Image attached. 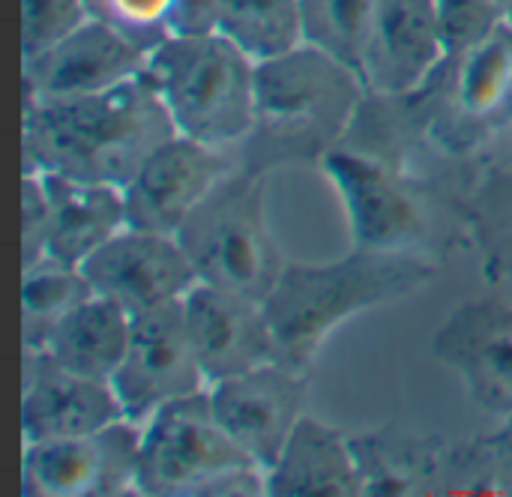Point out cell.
Listing matches in <instances>:
<instances>
[{"mask_svg": "<svg viewBox=\"0 0 512 497\" xmlns=\"http://www.w3.org/2000/svg\"><path fill=\"white\" fill-rule=\"evenodd\" d=\"M174 135L165 102L141 72L96 96L24 102V171L123 189Z\"/></svg>", "mask_w": 512, "mask_h": 497, "instance_id": "cell-1", "label": "cell"}, {"mask_svg": "<svg viewBox=\"0 0 512 497\" xmlns=\"http://www.w3.org/2000/svg\"><path fill=\"white\" fill-rule=\"evenodd\" d=\"M435 267L417 252L354 249L330 264H285L264 300L273 363L306 378L318 348L348 318L390 306L426 288Z\"/></svg>", "mask_w": 512, "mask_h": 497, "instance_id": "cell-2", "label": "cell"}, {"mask_svg": "<svg viewBox=\"0 0 512 497\" xmlns=\"http://www.w3.org/2000/svg\"><path fill=\"white\" fill-rule=\"evenodd\" d=\"M366 96L360 72L306 42L258 63L255 126L243 141V168L264 171L279 159L327 156Z\"/></svg>", "mask_w": 512, "mask_h": 497, "instance_id": "cell-3", "label": "cell"}, {"mask_svg": "<svg viewBox=\"0 0 512 497\" xmlns=\"http://www.w3.org/2000/svg\"><path fill=\"white\" fill-rule=\"evenodd\" d=\"M144 75L180 135L210 147H240L255 126V63L222 33H183L147 57Z\"/></svg>", "mask_w": 512, "mask_h": 497, "instance_id": "cell-4", "label": "cell"}, {"mask_svg": "<svg viewBox=\"0 0 512 497\" xmlns=\"http://www.w3.org/2000/svg\"><path fill=\"white\" fill-rule=\"evenodd\" d=\"M138 495L252 497L267 495V474L216 420L210 393L162 405L141 426Z\"/></svg>", "mask_w": 512, "mask_h": 497, "instance_id": "cell-5", "label": "cell"}, {"mask_svg": "<svg viewBox=\"0 0 512 497\" xmlns=\"http://www.w3.org/2000/svg\"><path fill=\"white\" fill-rule=\"evenodd\" d=\"M198 282L264 303L285 261L267 225L264 171L234 168L177 231Z\"/></svg>", "mask_w": 512, "mask_h": 497, "instance_id": "cell-6", "label": "cell"}, {"mask_svg": "<svg viewBox=\"0 0 512 497\" xmlns=\"http://www.w3.org/2000/svg\"><path fill=\"white\" fill-rule=\"evenodd\" d=\"M123 417L144 426L162 405L207 390L183 300L132 315L126 354L111 378Z\"/></svg>", "mask_w": 512, "mask_h": 497, "instance_id": "cell-7", "label": "cell"}, {"mask_svg": "<svg viewBox=\"0 0 512 497\" xmlns=\"http://www.w3.org/2000/svg\"><path fill=\"white\" fill-rule=\"evenodd\" d=\"M141 426L117 420L99 432L24 444L21 489L30 497L138 495Z\"/></svg>", "mask_w": 512, "mask_h": 497, "instance_id": "cell-8", "label": "cell"}, {"mask_svg": "<svg viewBox=\"0 0 512 497\" xmlns=\"http://www.w3.org/2000/svg\"><path fill=\"white\" fill-rule=\"evenodd\" d=\"M234 168L237 165L231 162L228 150L177 132L156 147L138 174L123 186L129 228L177 237L192 210Z\"/></svg>", "mask_w": 512, "mask_h": 497, "instance_id": "cell-9", "label": "cell"}, {"mask_svg": "<svg viewBox=\"0 0 512 497\" xmlns=\"http://www.w3.org/2000/svg\"><path fill=\"white\" fill-rule=\"evenodd\" d=\"M324 171L345 201L354 249L414 252V246L426 240V204L405 177L366 156L342 150L324 156Z\"/></svg>", "mask_w": 512, "mask_h": 497, "instance_id": "cell-10", "label": "cell"}, {"mask_svg": "<svg viewBox=\"0 0 512 497\" xmlns=\"http://www.w3.org/2000/svg\"><path fill=\"white\" fill-rule=\"evenodd\" d=\"M147 51L99 18H87L60 42L21 60L24 102H60L114 90L147 69Z\"/></svg>", "mask_w": 512, "mask_h": 497, "instance_id": "cell-11", "label": "cell"}, {"mask_svg": "<svg viewBox=\"0 0 512 497\" xmlns=\"http://www.w3.org/2000/svg\"><path fill=\"white\" fill-rule=\"evenodd\" d=\"M81 270L93 294L123 306L129 315L177 303L198 285V276L177 237L138 228H123L117 237L99 246L81 264Z\"/></svg>", "mask_w": 512, "mask_h": 497, "instance_id": "cell-12", "label": "cell"}, {"mask_svg": "<svg viewBox=\"0 0 512 497\" xmlns=\"http://www.w3.org/2000/svg\"><path fill=\"white\" fill-rule=\"evenodd\" d=\"M207 393L222 429L267 474L303 417V378L267 363L216 381Z\"/></svg>", "mask_w": 512, "mask_h": 497, "instance_id": "cell-13", "label": "cell"}, {"mask_svg": "<svg viewBox=\"0 0 512 497\" xmlns=\"http://www.w3.org/2000/svg\"><path fill=\"white\" fill-rule=\"evenodd\" d=\"M444 60L447 48L441 39L435 0L378 3L360 69L369 96H411L435 78Z\"/></svg>", "mask_w": 512, "mask_h": 497, "instance_id": "cell-14", "label": "cell"}, {"mask_svg": "<svg viewBox=\"0 0 512 497\" xmlns=\"http://www.w3.org/2000/svg\"><path fill=\"white\" fill-rule=\"evenodd\" d=\"M432 354L462 378L477 408L512 417V306L483 300L456 309L435 333Z\"/></svg>", "mask_w": 512, "mask_h": 497, "instance_id": "cell-15", "label": "cell"}, {"mask_svg": "<svg viewBox=\"0 0 512 497\" xmlns=\"http://www.w3.org/2000/svg\"><path fill=\"white\" fill-rule=\"evenodd\" d=\"M183 309L207 387L273 363L264 303L198 282L183 297Z\"/></svg>", "mask_w": 512, "mask_h": 497, "instance_id": "cell-16", "label": "cell"}, {"mask_svg": "<svg viewBox=\"0 0 512 497\" xmlns=\"http://www.w3.org/2000/svg\"><path fill=\"white\" fill-rule=\"evenodd\" d=\"M21 435L24 444L78 438L99 432L123 417L117 393L108 381L81 378L57 366L45 351H27Z\"/></svg>", "mask_w": 512, "mask_h": 497, "instance_id": "cell-17", "label": "cell"}, {"mask_svg": "<svg viewBox=\"0 0 512 497\" xmlns=\"http://www.w3.org/2000/svg\"><path fill=\"white\" fill-rule=\"evenodd\" d=\"M273 497H354L363 495L360 468L351 441L330 426L300 417L279 462L267 471Z\"/></svg>", "mask_w": 512, "mask_h": 497, "instance_id": "cell-18", "label": "cell"}, {"mask_svg": "<svg viewBox=\"0 0 512 497\" xmlns=\"http://www.w3.org/2000/svg\"><path fill=\"white\" fill-rule=\"evenodd\" d=\"M42 177L51 195V258L81 267L99 246H105L111 237L129 228L126 195L120 186L81 183L57 174Z\"/></svg>", "mask_w": 512, "mask_h": 497, "instance_id": "cell-19", "label": "cell"}, {"mask_svg": "<svg viewBox=\"0 0 512 497\" xmlns=\"http://www.w3.org/2000/svg\"><path fill=\"white\" fill-rule=\"evenodd\" d=\"M129 330L132 315L123 306L93 294L54 327L42 351L66 372L111 384L126 354Z\"/></svg>", "mask_w": 512, "mask_h": 497, "instance_id": "cell-20", "label": "cell"}, {"mask_svg": "<svg viewBox=\"0 0 512 497\" xmlns=\"http://www.w3.org/2000/svg\"><path fill=\"white\" fill-rule=\"evenodd\" d=\"M438 75L462 123H495L512 108V27L501 24L492 36L459 57H447Z\"/></svg>", "mask_w": 512, "mask_h": 497, "instance_id": "cell-21", "label": "cell"}, {"mask_svg": "<svg viewBox=\"0 0 512 497\" xmlns=\"http://www.w3.org/2000/svg\"><path fill=\"white\" fill-rule=\"evenodd\" d=\"M213 6V30L231 39L255 66L306 42L300 0H213Z\"/></svg>", "mask_w": 512, "mask_h": 497, "instance_id": "cell-22", "label": "cell"}, {"mask_svg": "<svg viewBox=\"0 0 512 497\" xmlns=\"http://www.w3.org/2000/svg\"><path fill=\"white\" fill-rule=\"evenodd\" d=\"M87 9L147 54L171 36L213 30L216 15L213 0H87Z\"/></svg>", "mask_w": 512, "mask_h": 497, "instance_id": "cell-23", "label": "cell"}, {"mask_svg": "<svg viewBox=\"0 0 512 497\" xmlns=\"http://www.w3.org/2000/svg\"><path fill=\"white\" fill-rule=\"evenodd\" d=\"M363 495H420L444 468L432 441L414 435H366L351 444Z\"/></svg>", "mask_w": 512, "mask_h": 497, "instance_id": "cell-24", "label": "cell"}, {"mask_svg": "<svg viewBox=\"0 0 512 497\" xmlns=\"http://www.w3.org/2000/svg\"><path fill=\"white\" fill-rule=\"evenodd\" d=\"M93 297V288L81 267L42 255L33 264H24L21 279V333L27 351H42L54 327Z\"/></svg>", "mask_w": 512, "mask_h": 497, "instance_id": "cell-25", "label": "cell"}, {"mask_svg": "<svg viewBox=\"0 0 512 497\" xmlns=\"http://www.w3.org/2000/svg\"><path fill=\"white\" fill-rule=\"evenodd\" d=\"M378 3L381 0H300L306 45H315L360 72Z\"/></svg>", "mask_w": 512, "mask_h": 497, "instance_id": "cell-26", "label": "cell"}, {"mask_svg": "<svg viewBox=\"0 0 512 497\" xmlns=\"http://www.w3.org/2000/svg\"><path fill=\"white\" fill-rule=\"evenodd\" d=\"M87 18V0H21V57L45 51Z\"/></svg>", "mask_w": 512, "mask_h": 497, "instance_id": "cell-27", "label": "cell"}, {"mask_svg": "<svg viewBox=\"0 0 512 497\" xmlns=\"http://www.w3.org/2000/svg\"><path fill=\"white\" fill-rule=\"evenodd\" d=\"M447 57H459L492 36L504 18L492 0H435Z\"/></svg>", "mask_w": 512, "mask_h": 497, "instance_id": "cell-28", "label": "cell"}, {"mask_svg": "<svg viewBox=\"0 0 512 497\" xmlns=\"http://www.w3.org/2000/svg\"><path fill=\"white\" fill-rule=\"evenodd\" d=\"M21 261L33 264L42 255H48V237H51V195L45 186V177L39 171H24L21 183Z\"/></svg>", "mask_w": 512, "mask_h": 497, "instance_id": "cell-29", "label": "cell"}, {"mask_svg": "<svg viewBox=\"0 0 512 497\" xmlns=\"http://www.w3.org/2000/svg\"><path fill=\"white\" fill-rule=\"evenodd\" d=\"M489 462L498 474L501 486H512V417L504 420V429L489 441Z\"/></svg>", "mask_w": 512, "mask_h": 497, "instance_id": "cell-30", "label": "cell"}, {"mask_svg": "<svg viewBox=\"0 0 512 497\" xmlns=\"http://www.w3.org/2000/svg\"><path fill=\"white\" fill-rule=\"evenodd\" d=\"M495 264L501 267L504 276H512V198L504 201V234L498 231L492 237V246H489Z\"/></svg>", "mask_w": 512, "mask_h": 497, "instance_id": "cell-31", "label": "cell"}, {"mask_svg": "<svg viewBox=\"0 0 512 497\" xmlns=\"http://www.w3.org/2000/svg\"><path fill=\"white\" fill-rule=\"evenodd\" d=\"M492 3L498 6V12H501L504 24H510L512 27V0H492Z\"/></svg>", "mask_w": 512, "mask_h": 497, "instance_id": "cell-32", "label": "cell"}]
</instances>
